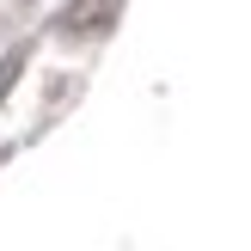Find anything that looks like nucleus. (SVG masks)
<instances>
[]
</instances>
